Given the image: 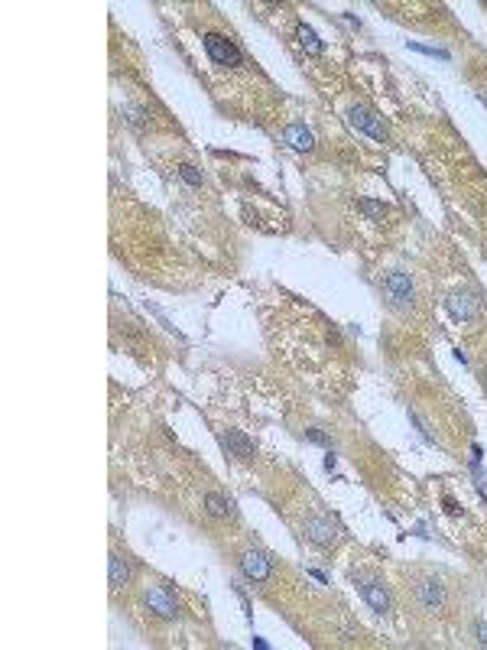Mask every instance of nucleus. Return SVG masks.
<instances>
[{
    "instance_id": "nucleus-15",
    "label": "nucleus",
    "mask_w": 487,
    "mask_h": 650,
    "mask_svg": "<svg viewBox=\"0 0 487 650\" xmlns=\"http://www.w3.org/2000/svg\"><path fill=\"white\" fill-rule=\"evenodd\" d=\"M452 313H455V319H471V299L455 296L452 299Z\"/></svg>"
},
{
    "instance_id": "nucleus-2",
    "label": "nucleus",
    "mask_w": 487,
    "mask_h": 650,
    "mask_svg": "<svg viewBox=\"0 0 487 650\" xmlns=\"http://www.w3.org/2000/svg\"><path fill=\"white\" fill-rule=\"evenodd\" d=\"M205 53H208V59H212L214 65H224V69H241L244 65L241 49H237L231 39L218 36V33H208L205 36Z\"/></svg>"
},
{
    "instance_id": "nucleus-8",
    "label": "nucleus",
    "mask_w": 487,
    "mask_h": 650,
    "mask_svg": "<svg viewBox=\"0 0 487 650\" xmlns=\"http://www.w3.org/2000/svg\"><path fill=\"white\" fill-rule=\"evenodd\" d=\"M305 533H309V540L319 546H332L338 540V524L328 517H312L305 520Z\"/></svg>"
},
{
    "instance_id": "nucleus-9",
    "label": "nucleus",
    "mask_w": 487,
    "mask_h": 650,
    "mask_svg": "<svg viewBox=\"0 0 487 650\" xmlns=\"http://www.w3.org/2000/svg\"><path fill=\"white\" fill-rule=\"evenodd\" d=\"M221 443H224L228 455H237V459H244V462L253 459V443L244 436V433H237V429H228V433L221 436Z\"/></svg>"
},
{
    "instance_id": "nucleus-4",
    "label": "nucleus",
    "mask_w": 487,
    "mask_h": 650,
    "mask_svg": "<svg viewBox=\"0 0 487 650\" xmlns=\"http://www.w3.org/2000/svg\"><path fill=\"white\" fill-rule=\"evenodd\" d=\"M237 563H241V573L247 575L251 582H267L270 573H273V563H270V556H267V553H260V550H244Z\"/></svg>"
},
{
    "instance_id": "nucleus-3",
    "label": "nucleus",
    "mask_w": 487,
    "mask_h": 650,
    "mask_svg": "<svg viewBox=\"0 0 487 650\" xmlns=\"http://www.w3.org/2000/svg\"><path fill=\"white\" fill-rule=\"evenodd\" d=\"M358 585H361V595L364 602L371 605L377 614H387L390 612V595H387V585H383L377 575H358Z\"/></svg>"
},
{
    "instance_id": "nucleus-16",
    "label": "nucleus",
    "mask_w": 487,
    "mask_h": 650,
    "mask_svg": "<svg viewBox=\"0 0 487 650\" xmlns=\"http://www.w3.org/2000/svg\"><path fill=\"white\" fill-rule=\"evenodd\" d=\"M179 176H182L189 185H202V173H198L192 163H182V166H179Z\"/></svg>"
},
{
    "instance_id": "nucleus-17",
    "label": "nucleus",
    "mask_w": 487,
    "mask_h": 650,
    "mask_svg": "<svg viewBox=\"0 0 487 650\" xmlns=\"http://www.w3.org/2000/svg\"><path fill=\"white\" fill-rule=\"evenodd\" d=\"M478 641L487 644V621H481V624H478Z\"/></svg>"
},
{
    "instance_id": "nucleus-14",
    "label": "nucleus",
    "mask_w": 487,
    "mask_h": 650,
    "mask_svg": "<svg viewBox=\"0 0 487 650\" xmlns=\"http://www.w3.org/2000/svg\"><path fill=\"white\" fill-rule=\"evenodd\" d=\"M358 208L371 218V222H383V218H387V205H381V202H373V199H361Z\"/></svg>"
},
{
    "instance_id": "nucleus-10",
    "label": "nucleus",
    "mask_w": 487,
    "mask_h": 650,
    "mask_svg": "<svg viewBox=\"0 0 487 650\" xmlns=\"http://www.w3.org/2000/svg\"><path fill=\"white\" fill-rule=\"evenodd\" d=\"M283 140L292 146V150H299V153H309L315 146V140H312V134L302 127V124H290V127L283 130Z\"/></svg>"
},
{
    "instance_id": "nucleus-12",
    "label": "nucleus",
    "mask_w": 487,
    "mask_h": 650,
    "mask_svg": "<svg viewBox=\"0 0 487 650\" xmlns=\"http://www.w3.org/2000/svg\"><path fill=\"white\" fill-rule=\"evenodd\" d=\"M127 582H130V563L124 556H111V585L121 589Z\"/></svg>"
},
{
    "instance_id": "nucleus-11",
    "label": "nucleus",
    "mask_w": 487,
    "mask_h": 650,
    "mask_svg": "<svg viewBox=\"0 0 487 650\" xmlns=\"http://www.w3.org/2000/svg\"><path fill=\"white\" fill-rule=\"evenodd\" d=\"M205 511L212 514V517H228V514H231V501L224 494H218V491H208V494H205Z\"/></svg>"
},
{
    "instance_id": "nucleus-13",
    "label": "nucleus",
    "mask_w": 487,
    "mask_h": 650,
    "mask_svg": "<svg viewBox=\"0 0 487 650\" xmlns=\"http://www.w3.org/2000/svg\"><path fill=\"white\" fill-rule=\"evenodd\" d=\"M296 36H299V43H302V49H305V53H312V55H319V53H322V43L315 39V30H312V26L299 23V26H296Z\"/></svg>"
},
{
    "instance_id": "nucleus-5",
    "label": "nucleus",
    "mask_w": 487,
    "mask_h": 650,
    "mask_svg": "<svg viewBox=\"0 0 487 650\" xmlns=\"http://www.w3.org/2000/svg\"><path fill=\"white\" fill-rule=\"evenodd\" d=\"M416 602H419V608L429 612V614L442 612V608H445V585H442L439 579H422L416 585Z\"/></svg>"
},
{
    "instance_id": "nucleus-1",
    "label": "nucleus",
    "mask_w": 487,
    "mask_h": 650,
    "mask_svg": "<svg viewBox=\"0 0 487 650\" xmlns=\"http://www.w3.org/2000/svg\"><path fill=\"white\" fill-rule=\"evenodd\" d=\"M383 296H387L390 309H396V313H410L412 299H416V290H412V276L403 273V270H393V273H387V280H383Z\"/></svg>"
},
{
    "instance_id": "nucleus-6",
    "label": "nucleus",
    "mask_w": 487,
    "mask_h": 650,
    "mask_svg": "<svg viewBox=\"0 0 487 650\" xmlns=\"http://www.w3.org/2000/svg\"><path fill=\"white\" fill-rule=\"evenodd\" d=\"M143 602H146V608H150L156 618H175V614H179V605H175V598L169 595L163 585H150V589H146V595H143Z\"/></svg>"
},
{
    "instance_id": "nucleus-7",
    "label": "nucleus",
    "mask_w": 487,
    "mask_h": 650,
    "mask_svg": "<svg viewBox=\"0 0 487 650\" xmlns=\"http://www.w3.org/2000/svg\"><path fill=\"white\" fill-rule=\"evenodd\" d=\"M348 121L354 124L358 130H364V134H371L373 140H387V127L381 124V117L373 114V111H367V107H351Z\"/></svg>"
}]
</instances>
